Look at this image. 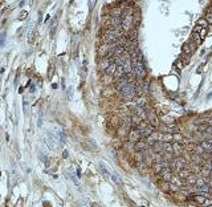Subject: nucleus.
Instances as JSON below:
<instances>
[{"mask_svg": "<svg viewBox=\"0 0 212 207\" xmlns=\"http://www.w3.org/2000/svg\"><path fill=\"white\" fill-rule=\"evenodd\" d=\"M131 62H133V72L135 73V76H138V77H145L146 69H145V66H143L142 61L138 60V58H133Z\"/></svg>", "mask_w": 212, "mask_h": 207, "instance_id": "f257e3e1", "label": "nucleus"}, {"mask_svg": "<svg viewBox=\"0 0 212 207\" xmlns=\"http://www.w3.org/2000/svg\"><path fill=\"white\" fill-rule=\"evenodd\" d=\"M110 60L107 57H103V58H101V61H100V64H98V68H100V70H107L109 69V66H110Z\"/></svg>", "mask_w": 212, "mask_h": 207, "instance_id": "f03ea898", "label": "nucleus"}, {"mask_svg": "<svg viewBox=\"0 0 212 207\" xmlns=\"http://www.w3.org/2000/svg\"><path fill=\"white\" fill-rule=\"evenodd\" d=\"M109 50H111V45L110 44H103L102 47L98 49V55L103 58V57H106V53L109 52Z\"/></svg>", "mask_w": 212, "mask_h": 207, "instance_id": "7ed1b4c3", "label": "nucleus"}, {"mask_svg": "<svg viewBox=\"0 0 212 207\" xmlns=\"http://www.w3.org/2000/svg\"><path fill=\"white\" fill-rule=\"evenodd\" d=\"M141 135H142L141 130H131V133H130V141H133V142H138V140L141 138Z\"/></svg>", "mask_w": 212, "mask_h": 207, "instance_id": "20e7f679", "label": "nucleus"}, {"mask_svg": "<svg viewBox=\"0 0 212 207\" xmlns=\"http://www.w3.org/2000/svg\"><path fill=\"white\" fill-rule=\"evenodd\" d=\"M147 118H149V121H150V124H151L152 127H155L158 125V118H157V116H155V114L150 113V114L147 116Z\"/></svg>", "mask_w": 212, "mask_h": 207, "instance_id": "39448f33", "label": "nucleus"}, {"mask_svg": "<svg viewBox=\"0 0 212 207\" xmlns=\"http://www.w3.org/2000/svg\"><path fill=\"white\" fill-rule=\"evenodd\" d=\"M192 40H194L195 45H200V44H202V37H200V33L199 32H194V33H192Z\"/></svg>", "mask_w": 212, "mask_h": 207, "instance_id": "423d86ee", "label": "nucleus"}, {"mask_svg": "<svg viewBox=\"0 0 212 207\" xmlns=\"http://www.w3.org/2000/svg\"><path fill=\"white\" fill-rule=\"evenodd\" d=\"M115 70H117V64H115V62H111V64H110V66H109V69L106 70V75L114 76Z\"/></svg>", "mask_w": 212, "mask_h": 207, "instance_id": "0eeeda50", "label": "nucleus"}, {"mask_svg": "<svg viewBox=\"0 0 212 207\" xmlns=\"http://www.w3.org/2000/svg\"><path fill=\"white\" fill-rule=\"evenodd\" d=\"M194 200L196 203H199V205H203V203L205 202V195H195Z\"/></svg>", "mask_w": 212, "mask_h": 207, "instance_id": "6e6552de", "label": "nucleus"}, {"mask_svg": "<svg viewBox=\"0 0 212 207\" xmlns=\"http://www.w3.org/2000/svg\"><path fill=\"white\" fill-rule=\"evenodd\" d=\"M147 147V143L143 142V141H138V142H135V149L137 150H143Z\"/></svg>", "mask_w": 212, "mask_h": 207, "instance_id": "1a4fd4ad", "label": "nucleus"}, {"mask_svg": "<svg viewBox=\"0 0 212 207\" xmlns=\"http://www.w3.org/2000/svg\"><path fill=\"white\" fill-rule=\"evenodd\" d=\"M183 52L184 53H192L194 52V44H184V47H183Z\"/></svg>", "mask_w": 212, "mask_h": 207, "instance_id": "9d476101", "label": "nucleus"}, {"mask_svg": "<svg viewBox=\"0 0 212 207\" xmlns=\"http://www.w3.org/2000/svg\"><path fill=\"white\" fill-rule=\"evenodd\" d=\"M205 20H207V23L208 24H211L212 23V9H208L207 11V13H205Z\"/></svg>", "mask_w": 212, "mask_h": 207, "instance_id": "9b49d317", "label": "nucleus"}, {"mask_svg": "<svg viewBox=\"0 0 212 207\" xmlns=\"http://www.w3.org/2000/svg\"><path fill=\"white\" fill-rule=\"evenodd\" d=\"M197 25H199V27H203V28H207L208 23H207L205 19H199V20H197Z\"/></svg>", "mask_w": 212, "mask_h": 207, "instance_id": "f8f14e48", "label": "nucleus"}, {"mask_svg": "<svg viewBox=\"0 0 212 207\" xmlns=\"http://www.w3.org/2000/svg\"><path fill=\"white\" fill-rule=\"evenodd\" d=\"M190 175L191 174L188 170H180V173H179V177H182V178H188Z\"/></svg>", "mask_w": 212, "mask_h": 207, "instance_id": "ddd939ff", "label": "nucleus"}, {"mask_svg": "<svg viewBox=\"0 0 212 207\" xmlns=\"http://www.w3.org/2000/svg\"><path fill=\"white\" fill-rule=\"evenodd\" d=\"M103 83H105L106 85L111 84V83H113V76H110V75H106L105 77H103Z\"/></svg>", "mask_w": 212, "mask_h": 207, "instance_id": "4468645a", "label": "nucleus"}, {"mask_svg": "<svg viewBox=\"0 0 212 207\" xmlns=\"http://www.w3.org/2000/svg\"><path fill=\"white\" fill-rule=\"evenodd\" d=\"M170 186H171V185H170V183H167V182H163V183H162V189L165 190V191H168V190H170Z\"/></svg>", "mask_w": 212, "mask_h": 207, "instance_id": "2eb2a0df", "label": "nucleus"}, {"mask_svg": "<svg viewBox=\"0 0 212 207\" xmlns=\"http://www.w3.org/2000/svg\"><path fill=\"white\" fill-rule=\"evenodd\" d=\"M154 170H155V173H160V171H162V166H160L159 163H155Z\"/></svg>", "mask_w": 212, "mask_h": 207, "instance_id": "dca6fc26", "label": "nucleus"}, {"mask_svg": "<svg viewBox=\"0 0 212 207\" xmlns=\"http://www.w3.org/2000/svg\"><path fill=\"white\" fill-rule=\"evenodd\" d=\"M187 181H188L190 183H194V185H196V178H195V177H188Z\"/></svg>", "mask_w": 212, "mask_h": 207, "instance_id": "f3484780", "label": "nucleus"}, {"mask_svg": "<svg viewBox=\"0 0 212 207\" xmlns=\"http://www.w3.org/2000/svg\"><path fill=\"white\" fill-rule=\"evenodd\" d=\"M195 151H196V154H202L203 153V147L202 146H196L195 147Z\"/></svg>", "mask_w": 212, "mask_h": 207, "instance_id": "a211bd4d", "label": "nucleus"}, {"mask_svg": "<svg viewBox=\"0 0 212 207\" xmlns=\"http://www.w3.org/2000/svg\"><path fill=\"white\" fill-rule=\"evenodd\" d=\"M199 33H200V37L203 39L205 35H207V28H203V31H202V32H199Z\"/></svg>", "mask_w": 212, "mask_h": 207, "instance_id": "6ab92c4d", "label": "nucleus"}, {"mask_svg": "<svg viewBox=\"0 0 212 207\" xmlns=\"http://www.w3.org/2000/svg\"><path fill=\"white\" fill-rule=\"evenodd\" d=\"M174 140H175V141H179V140H182V135H179V134H175V135H174Z\"/></svg>", "mask_w": 212, "mask_h": 207, "instance_id": "aec40b11", "label": "nucleus"}, {"mask_svg": "<svg viewBox=\"0 0 212 207\" xmlns=\"http://www.w3.org/2000/svg\"><path fill=\"white\" fill-rule=\"evenodd\" d=\"M171 140H172L171 135H168V134H166V135H165V141H171Z\"/></svg>", "mask_w": 212, "mask_h": 207, "instance_id": "412c9836", "label": "nucleus"}, {"mask_svg": "<svg viewBox=\"0 0 212 207\" xmlns=\"http://www.w3.org/2000/svg\"><path fill=\"white\" fill-rule=\"evenodd\" d=\"M110 90H111V89H105V92H103V94H105V96H106V94H111L113 92H110Z\"/></svg>", "mask_w": 212, "mask_h": 207, "instance_id": "4be33fe9", "label": "nucleus"}, {"mask_svg": "<svg viewBox=\"0 0 212 207\" xmlns=\"http://www.w3.org/2000/svg\"><path fill=\"white\" fill-rule=\"evenodd\" d=\"M176 66H179L180 69H182V68H183V64H182V62H179V61H178V62H176Z\"/></svg>", "mask_w": 212, "mask_h": 207, "instance_id": "5701e85b", "label": "nucleus"}, {"mask_svg": "<svg viewBox=\"0 0 212 207\" xmlns=\"http://www.w3.org/2000/svg\"><path fill=\"white\" fill-rule=\"evenodd\" d=\"M25 15H27V12H23L21 15H20V17H21V19H24V17H25Z\"/></svg>", "mask_w": 212, "mask_h": 207, "instance_id": "b1692460", "label": "nucleus"}, {"mask_svg": "<svg viewBox=\"0 0 212 207\" xmlns=\"http://www.w3.org/2000/svg\"><path fill=\"white\" fill-rule=\"evenodd\" d=\"M210 124H211V125H212V120H211V121H210Z\"/></svg>", "mask_w": 212, "mask_h": 207, "instance_id": "393cba45", "label": "nucleus"}, {"mask_svg": "<svg viewBox=\"0 0 212 207\" xmlns=\"http://www.w3.org/2000/svg\"><path fill=\"white\" fill-rule=\"evenodd\" d=\"M211 177H212V171H211Z\"/></svg>", "mask_w": 212, "mask_h": 207, "instance_id": "a878e982", "label": "nucleus"}, {"mask_svg": "<svg viewBox=\"0 0 212 207\" xmlns=\"http://www.w3.org/2000/svg\"><path fill=\"white\" fill-rule=\"evenodd\" d=\"M208 207H212V205H211V206H208Z\"/></svg>", "mask_w": 212, "mask_h": 207, "instance_id": "bb28decb", "label": "nucleus"}, {"mask_svg": "<svg viewBox=\"0 0 212 207\" xmlns=\"http://www.w3.org/2000/svg\"><path fill=\"white\" fill-rule=\"evenodd\" d=\"M211 157H212V153H211Z\"/></svg>", "mask_w": 212, "mask_h": 207, "instance_id": "cd10ccee", "label": "nucleus"}]
</instances>
